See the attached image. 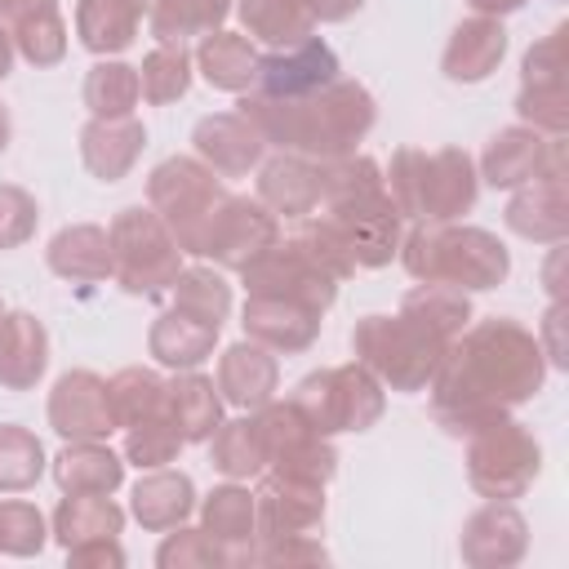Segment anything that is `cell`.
Here are the masks:
<instances>
[{"label":"cell","mask_w":569,"mask_h":569,"mask_svg":"<svg viewBox=\"0 0 569 569\" xmlns=\"http://www.w3.org/2000/svg\"><path fill=\"white\" fill-rule=\"evenodd\" d=\"M320 196H325V160L280 151L267 164H258V200L271 213H284L298 222L320 209Z\"/></svg>","instance_id":"obj_22"},{"label":"cell","mask_w":569,"mask_h":569,"mask_svg":"<svg viewBox=\"0 0 569 569\" xmlns=\"http://www.w3.org/2000/svg\"><path fill=\"white\" fill-rule=\"evenodd\" d=\"M209 462H213L227 480H249V476H262V471H267L253 413H249V418L218 422V431L209 436Z\"/></svg>","instance_id":"obj_40"},{"label":"cell","mask_w":569,"mask_h":569,"mask_svg":"<svg viewBox=\"0 0 569 569\" xmlns=\"http://www.w3.org/2000/svg\"><path fill=\"white\" fill-rule=\"evenodd\" d=\"M529 547V525L511 502H485L480 511L467 516L458 533V551L471 569H507L525 556Z\"/></svg>","instance_id":"obj_21"},{"label":"cell","mask_w":569,"mask_h":569,"mask_svg":"<svg viewBox=\"0 0 569 569\" xmlns=\"http://www.w3.org/2000/svg\"><path fill=\"white\" fill-rule=\"evenodd\" d=\"M569 27H551L538 44H529L525 62H520V93H516V111L525 124L542 129V133H565L569 129Z\"/></svg>","instance_id":"obj_12"},{"label":"cell","mask_w":569,"mask_h":569,"mask_svg":"<svg viewBox=\"0 0 569 569\" xmlns=\"http://www.w3.org/2000/svg\"><path fill=\"white\" fill-rule=\"evenodd\" d=\"M231 191L200 156H169L147 178V204L164 218L182 253H200V240Z\"/></svg>","instance_id":"obj_8"},{"label":"cell","mask_w":569,"mask_h":569,"mask_svg":"<svg viewBox=\"0 0 569 569\" xmlns=\"http://www.w3.org/2000/svg\"><path fill=\"white\" fill-rule=\"evenodd\" d=\"M9 36H13V49H18L31 67H53V62H62V53H67V22H62L58 9L18 22Z\"/></svg>","instance_id":"obj_46"},{"label":"cell","mask_w":569,"mask_h":569,"mask_svg":"<svg viewBox=\"0 0 569 569\" xmlns=\"http://www.w3.org/2000/svg\"><path fill=\"white\" fill-rule=\"evenodd\" d=\"M44 262H49L53 276L76 280V284L107 280L111 276V240H107V227H98V222H71V227H62L49 240Z\"/></svg>","instance_id":"obj_30"},{"label":"cell","mask_w":569,"mask_h":569,"mask_svg":"<svg viewBox=\"0 0 569 569\" xmlns=\"http://www.w3.org/2000/svg\"><path fill=\"white\" fill-rule=\"evenodd\" d=\"M218 329L213 320H200L182 307H164L147 333V351L164 365V369H196L204 356H213V342H218Z\"/></svg>","instance_id":"obj_29"},{"label":"cell","mask_w":569,"mask_h":569,"mask_svg":"<svg viewBox=\"0 0 569 569\" xmlns=\"http://www.w3.org/2000/svg\"><path fill=\"white\" fill-rule=\"evenodd\" d=\"M142 147H147V129L133 116H93L80 129V160L102 182H120L138 164Z\"/></svg>","instance_id":"obj_23"},{"label":"cell","mask_w":569,"mask_h":569,"mask_svg":"<svg viewBox=\"0 0 569 569\" xmlns=\"http://www.w3.org/2000/svg\"><path fill=\"white\" fill-rule=\"evenodd\" d=\"M9 133H13V124H9V111H4V102H0V156H4V147H9Z\"/></svg>","instance_id":"obj_57"},{"label":"cell","mask_w":569,"mask_h":569,"mask_svg":"<svg viewBox=\"0 0 569 569\" xmlns=\"http://www.w3.org/2000/svg\"><path fill=\"white\" fill-rule=\"evenodd\" d=\"M40 222V204L27 187L18 182H0V249H18L36 236Z\"/></svg>","instance_id":"obj_49"},{"label":"cell","mask_w":569,"mask_h":569,"mask_svg":"<svg viewBox=\"0 0 569 569\" xmlns=\"http://www.w3.org/2000/svg\"><path fill=\"white\" fill-rule=\"evenodd\" d=\"M236 9H240V22H244L249 40H262L271 49L302 44L316 31L311 0H240Z\"/></svg>","instance_id":"obj_37"},{"label":"cell","mask_w":569,"mask_h":569,"mask_svg":"<svg viewBox=\"0 0 569 569\" xmlns=\"http://www.w3.org/2000/svg\"><path fill=\"white\" fill-rule=\"evenodd\" d=\"M547 378L542 338L511 316L467 325L431 373V418L449 436H471L485 422L533 400Z\"/></svg>","instance_id":"obj_1"},{"label":"cell","mask_w":569,"mask_h":569,"mask_svg":"<svg viewBox=\"0 0 569 569\" xmlns=\"http://www.w3.org/2000/svg\"><path fill=\"white\" fill-rule=\"evenodd\" d=\"M329 80H338V53L320 36H307L302 44L271 49L267 58H258L249 89L262 98H302V93L325 89Z\"/></svg>","instance_id":"obj_19"},{"label":"cell","mask_w":569,"mask_h":569,"mask_svg":"<svg viewBox=\"0 0 569 569\" xmlns=\"http://www.w3.org/2000/svg\"><path fill=\"white\" fill-rule=\"evenodd\" d=\"M280 240V222L276 213L262 204V200H249V196H227L222 209L213 213L204 240H200V253L196 258H209L227 271H240L249 267L262 249H271Z\"/></svg>","instance_id":"obj_14"},{"label":"cell","mask_w":569,"mask_h":569,"mask_svg":"<svg viewBox=\"0 0 569 569\" xmlns=\"http://www.w3.org/2000/svg\"><path fill=\"white\" fill-rule=\"evenodd\" d=\"M502 222L525 240L560 244L569 236V173H565V160L547 164L538 178L516 187V196L502 209Z\"/></svg>","instance_id":"obj_17"},{"label":"cell","mask_w":569,"mask_h":569,"mask_svg":"<svg viewBox=\"0 0 569 569\" xmlns=\"http://www.w3.org/2000/svg\"><path fill=\"white\" fill-rule=\"evenodd\" d=\"M542 471V449L533 431L516 418H493L467 436V480L489 502H511L533 489Z\"/></svg>","instance_id":"obj_10"},{"label":"cell","mask_w":569,"mask_h":569,"mask_svg":"<svg viewBox=\"0 0 569 569\" xmlns=\"http://www.w3.org/2000/svg\"><path fill=\"white\" fill-rule=\"evenodd\" d=\"M182 431L173 422V413L164 418H147L138 427H124V462L151 471V467H169L178 453H182Z\"/></svg>","instance_id":"obj_45"},{"label":"cell","mask_w":569,"mask_h":569,"mask_svg":"<svg viewBox=\"0 0 569 569\" xmlns=\"http://www.w3.org/2000/svg\"><path fill=\"white\" fill-rule=\"evenodd\" d=\"M560 320H565V302H551V311H547V320H542V338H547V347H542V356L551 360V365H569V356H565V342H560Z\"/></svg>","instance_id":"obj_52"},{"label":"cell","mask_w":569,"mask_h":569,"mask_svg":"<svg viewBox=\"0 0 569 569\" xmlns=\"http://www.w3.org/2000/svg\"><path fill=\"white\" fill-rule=\"evenodd\" d=\"M196 67L200 76L213 84V89H227V93H244L253 84V71H258V49L249 36L240 31H209L200 36L196 44Z\"/></svg>","instance_id":"obj_34"},{"label":"cell","mask_w":569,"mask_h":569,"mask_svg":"<svg viewBox=\"0 0 569 569\" xmlns=\"http://www.w3.org/2000/svg\"><path fill=\"white\" fill-rule=\"evenodd\" d=\"M169 293H173L169 298L173 307H182V311H191L200 320L222 325L231 316V284L213 267H182L178 280L169 284Z\"/></svg>","instance_id":"obj_44"},{"label":"cell","mask_w":569,"mask_h":569,"mask_svg":"<svg viewBox=\"0 0 569 569\" xmlns=\"http://www.w3.org/2000/svg\"><path fill=\"white\" fill-rule=\"evenodd\" d=\"M556 160H565V133H542L533 124H507L485 142L480 178L489 187L516 191V187H525L529 178H538Z\"/></svg>","instance_id":"obj_15"},{"label":"cell","mask_w":569,"mask_h":569,"mask_svg":"<svg viewBox=\"0 0 569 569\" xmlns=\"http://www.w3.org/2000/svg\"><path fill=\"white\" fill-rule=\"evenodd\" d=\"M53 480L62 493H116L124 485V458L107 440H67L53 458Z\"/></svg>","instance_id":"obj_31"},{"label":"cell","mask_w":569,"mask_h":569,"mask_svg":"<svg viewBox=\"0 0 569 569\" xmlns=\"http://www.w3.org/2000/svg\"><path fill=\"white\" fill-rule=\"evenodd\" d=\"M111 413H116V427H138L147 418H164L169 413V382L156 373V369H142V365H129L120 369L111 382Z\"/></svg>","instance_id":"obj_38"},{"label":"cell","mask_w":569,"mask_h":569,"mask_svg":"<svg viewBox=\"0 0 569 569\" xmlns=\"http://www.w3.org/2000/svg\"><path fill=\"white\" fill-rule=\"evenodd\" d=\"M316 218H325V227L342 240L356 271L387 267L400 249V209L373 156L347 151L325 160V196Z\"/></svg>","instance_id":"obj_4"},{"label":"cell","mask_w":569,"mask_h":569,"mask_svg":"<svg viewBox=\"0 0 569 569\" xmlns=\"http://www.w3.org/2000/svg\"><path fill=\"white\" fill-rule=\"evenodd\" d=\"M67 560H71L76 569H89V565L120 569V565H124V547H120V538H107V542H80V547H67Z\"/></svg>","instance_id":"obj_51"},{"label":"cell","mask_w":569,"mask_h":569,"mask_svg":"<svg viewBox=\"0 0 569 569\" xmlns=\"http://www.w3.org/2000/svg\"><path fill=\"white\" fill-rule=\"evenodd\" d=\"M49 369V333L31 311L0 316V387L31 391Z\"/></svg>","instance_id":"obj_27"},{"label":"cell","mask_w":569,"mask_h":569,"mask_svg":"<svg viewBox=\"0 0 569 569\" xmlns=\"http://www.w3.org/2000/svg\"><path fill=\"white\" fill-rule=\"evenodd\" d=\"M253 516L258 538H302L316 533L325 520V485L298 480L284 471H267L253 489Z\"/></svg>","instance_id":"obj_16"},{"label":"cell","mask_w":569,"mask_h":569,"mask_svg":"<svg viewBox=\"0 0 569 569\" xmlns=\"http://www.w3.org/2000/svg\"><path fill=\"white\" fill-rule=\"evenodd\" d=\"M9 67H13V36L0 27V80L9 76Z\"/></svg>","instance_id":"obj_56"},{"label":"cell","mask_w":569,"mask_h":569,"mask_svg":"<svg viewBox=\"0 0 569 569\" xmlns=\"http://www.w3.org/2000/svg\"><path fill=\"white\" fill-rule=\"evenodd\" d=\"M169 413L187 445L209 440L222 422V396H218L213 378H204L196 369H178V378L169 382Z\"/></svg>","instance_id":"obj_36"},{"label":"cell","mask_w":569,"mask_h":569,"mask_svg":"<svg viewBox=\"0 0 569 569\" xmlns=\"http://www.w3.org/2000/svg\"><path fill=\"white\" fill-rule=\"evenodd\" d=\"M49 529H44V516L36 502H22V498H4L0 502V551L9 556H40Z\"/></svg>","instance_id":"obj_47"},{"label":"cell","mask_w":569,"mask_h":569,"mask_svg":"<svg viewBox=\"0 0 569 569\" xmlns=\"http://www.w3.org/2000/svg\"><path fill=\"white\" fill-rule=\"evenodd\" d=\"M396 253L418 284H453L462 293L493 289L511 271L507 244L493 231L467 222H413Z\"/></svg>","instance_id":"obj_5"},{"label":"cell","mask_w":569,"mask_h":569,"mask_svg":"<svg viewBox=\"0 0 569 569\" xmlns=\"http://www.w3.org/2000/svg\"><path fill=\"white\" fill-rule=\"evenodd\" d=\"M476 13H485V18H507V13H516L525 0H467Z\"/></svg>","instance_id":"obj_55"},{"label":"cell","mask_w":569,"mask_h":569,"mask_svg":"<svg viewBox=\"0 0 569 569\" xmlns=\"http://www.w3.org/2000/svg\"><path fill=\"white\" fill-rule=\"evenodd\" d=\"M387 191H391L400 218L458 222L462 213H471V204L480 196V178H476V164L462 147H440V151L396 147Z\"/></svg>","instance_id":"obj_6"},{"label":"cell","mask_w":569,"mask_h":569,"mask_svg":"<svg viewBox=\"0 0 569 569\" xmlns=\"http://www.w3.org/2000/svg\"><path fill=\"white\" fill-rule=\"evenodd\" d=\"M191 142H196V156L218 178H244L249 169L262 164V151H267V138L240 111H213V116L196 120Z\"/></svg>","instance_id":"obj_20"},{"label":"cell","mask_w":569,"mask_h":569,"mask_svg":"<svg viewBox=\"0 0 569 569\" xmlns=\"http://www.w3.org/2000/svg\"><path fill=\"white\" fill-rule=\"evenodd\" d=\"M236 107H240V116H249L258 124L267 147L298 151L311 160H338V156L356 151V142L378 120L373 93L360 80H342V76L302 98H262V93L244 89Z\"/></svg>","instance_id":"obj_3"},{"label":"cell","mask_w":569,"mask_h":569,"mask_svg":"<svg viewBox=\"0 0 569 569\" xmlns=\"http://www.w3.org/2000/svg\"><path fill=\"white\" fill-rule=\"evenodd\" d=\"M44 476V445L18 422H0V493H22Z\"/></svg>","instance_id":"obj_42"},{"label":"cell","mask_w":569,"mask_h":569,"mask_svg":"<svg viewBox=\"0 0 569 569\" xmlns=\"http://www.w3.org/2000/svg\"><path fill=\"white\" fill-rule=\"evenodd\" d=\"M156 565L160 569H218V565H227V556L204 529H182L178 525V533H169L160 542Z\"/></svg>","instance_id":"obj_48"},{"label":"cell","mask_w":569,"mask_h":569,"mask_svg":"<svg viewBox=\"0 0 569 569\" xmlns=\"http://www.w3.org/2000/svg\"><path fill=\"white\" fill-rule=\"evenodd\" d=\"M329 551L316 533L302 538H258L249 551V565H325Z\"/></svg>","instance_id":"obj_50"},{"label":"cell","mask_w":569,"mask_h":569,"mask_svg":"<svg viewBox=\"0 0 569 569\" xmlns=\"http://www.w3.org/2000/svg\"><path fill=\"white\" fill-rule=\"evenodd\" d=\"M107 240H111V276L133 298H160L182 271V249L151 204L120 209L107 227Z\"/></svg>","instance_id":"obj_7"},{"label":"cell","mask_w":569,"mask_h":569,"mask_svg":"<svg viewBox=\"0 0 569 569\" xmlns=\"http://www.w3.org/2000/svg\"><path fill=\"white\" fill-rule=\"evenodd\" d=\"M253 427L262 440V458L271 471L298 476V480H316L329 485L338 471V449L329 445V436H320L298 409L293 400H267L253 409Z\"/></svg>","instance_id":"obj_11"},{"label":"cell","mask_w":569,"mask_h":569,"mask_svg":"<svg viewBox=\"0 0 569 569\" xmlns=\"http://www.w3.org/2000/svg\"><path fill=\"white\" fill-rule=\"evenodd\" d=\"M200 529L222 547L227 565H249V551L258 542V516L253 493L244 485H218L200 507Z\"/></svg>","instance_id":"obj_26"},{"label":"cell","mask_w":569,"mask_h":569,"mask_svg":"<svg viewBox=\"0 0 569 569\" xmlns=\"http://www.w3.org/2000/svg\"><path fill=\"white\" fill-rule=\"evenodd\" d=\"M293 409L320 431V436H338V431H369L382 409H387V396H382V382L360 365H329V369H316L307 373L298 387H293Z\"/></svg>","instance_id":"obj_9"},{"label":"cell","mask_w":569,"mask_h":569,"mask_svg":"<svg viewBox=\"0 0 569 569\" xmlns=\"http://www.w3.org/2000/svg\"><path fill=\"white\" fill-rule=\"evenodd\" d=\"M147 9H151V0H80L76 4V36L98 58L120 53L133 44Z\"/></svg>","instance_id":"obj_33"},{"label":"cell","mask_w":569,"mask_h":569,"mask_svg":"<svg viewBox=\"0 0 569 569\" xmlns=\"http://www.w3.org/2000/svg\"><path fill=\"white\" fill-rule=\"evenodd\" d=\"M53 9H58V0H0V22L18 27V22L40 18V13H53Z\"/></svg>","instance_id":"obj_53"},{"label":"cell","mask_w":569,"mask_h":569,"mask_svg":"<svg viewBox=\"0 0 569 569\" xmlns=\"http://www.w3.org/2000/svg\"><path fill=\"white\" fill-rule=\"evenodd\" d=\"M191 511H196V485H191L187 471L151 467V471L133 485V516H138V525L151 529V533L178 529Z\"/></svg>","instance_id":"obj_32"},{"label":"cell","mask_w":569,"mask_h":569,"mask_svg":"<svg viewBox=\"0 0 569 569\" xmlns=\"http://www.w3.org/2000/svg\"><path fill=\"white\" fill-rule=\"evenodd\" d=\"M124 529V511L111 502V493H67L53 511V538L67 547L80 542H107L120 538Z\"/></svg>","instance_id":"obj_35"},{"label":"cell","mask_w":569,"mask_h":569,"mask_svg":"<svg viewBox=\"0 0 569 569\" xmlns=\"http://www.w3.org/2000/svg\"><path fill=\"white\" fill-rule=\"evenodd\" d=\"M276 382H280V365L276 356L244 338V342H231L222 356H218V391L227 405L236 409H258L276 396Z\"/></svg>","instance_id":"obj_25"},{"label":"cell","mask_w":569,"mask_h":569,"mask_svg":"<svg viewBox=\"0 0 569 569\" xmlns=\"http://www.w3.org/2000/svg\"><path fill=\"white\" fill-rule=\"evenodd\" d=\"M320 316L302 302H284V298H249L244 302V338L262 342L267 351H307L320 338Z\"/></svg>","instance_id":"obj_24"},{"label":"cell","mask_w":569,"mask_h":569,"mask_svg":"<svg viewBox=\"0 0 569 569\" xmlns=\"http://www.w3.org/2000/svg\"><path fill=\"white\" fill-rule=\"evenodd\" d=\"M502 53H507L502 22L476 13V18H467V22L453 27V36L445 44V58H440V71L449 80H458V84H476V80H485L502 62Z\"/></svg>","instance_id":"obj_28"},{"label":"cell","mask_w":569,"mask_h":569,"mask_svg":"<svg viewBox=\"0 0 569 569\" xmlns=\"http://www.w3.org/2000/svg\"><path fill=\"white\" fill-rule=\"evenodd\" d=\"M231 0H151L147 27L160 44H182L187 36H209L227 22Z\"/></svg>","instance_id":"obj_39"},{"label":"cell","mask_w":569,"mask_h":569,"mask_svg":"<svg viewBox=\"0 0 569 569\" xmlns=\"http://www.w3.org/2000/svg\"><path fill=\"white\" fill-rule=\"evenodd\" d=\"M365 0H311V13L316 22H347Z\"/></svg>","instance_id":"obj_54"},{"label":"cell","mask_w":569,"mask_h":569,"mask_svg":"<svg viewBox=\"0 0 569 569\" xmlns=\"http://www.w3.org/2000/svg\"><path fill=\"white\" fill-rule=\"evenodd\" d=\"M138 80H142V98H147L151 107L178 102V98L191 89V53H187V44H156V49L142 58Z\"/></svg>","instance_id":"obj_43"},{"label":"cell","mask_w":569,"mask_h":569,"mask_svg":"<svg viewBox=\"0 0 569 569\" xmlns=\"http://www.w3.org/2000/svg\"><path fill=\"white\" fill-rule=\"evenodd\" d=\"M240 276H244L249 298H284L311 311H329L338 298V280L325 267H316L293 240H276L249 267H240Z\"/></svg>","instance_id":"obj_13"},{"label":"cell","mask_w":569,"mask_h":569,"mask_svg":"<svg viewBox=\"0 0 569 569\" xmlns=\"http://www.w3.org/2000/svg\"><path fill=\"white\" fill-rule=\"evenodd\" d=\"M471 325V298L453 284H413L396 316H360L351 329L356 360L391 391H422L445 347Z\"/></svg>","instance_id":"obj_2"},{"label":"cell","mask_w":569,"mask_h":569,"mask_svg":"<svg viewBox=\"0 0 569 569\" xmlns=\"http://www.w3.org/2000/svg\"><path fill=\"white\" fill-rule=\"evenodd\" d=\"M138 98H142L138 67L116 62V58H102V62L89 67V76H84V107L93 116H133Z\"/></svg>","instance_id":"obj_41"},{"label":"cell","mask_w":569,"mask_h":569,"mask_svg":"<svg viewBox=\"0 0 569 569\" xmlns=\"http://www.w3.org/2000/svg\"><path fill=\"white\" fill-rule=\"evenodd\" d=\"M0 316H4V307H0Z\"/></svg>","instance_id":"obj_58"},{"label":"cell","mask_w":569,"mask_h":569,"mask_svg":"<svg viewBox=\"0 0 569 569\" xmlns=\"http://www.w3.org/2000/svg\"><path fill=\"white\" fill-rule=\"evenodd\" d=\"M49 427L62 440H107L116 431L107 378L93 369H67L49 391Z\"/></svg>","instance_id":"obj_18"}]
</instances>
